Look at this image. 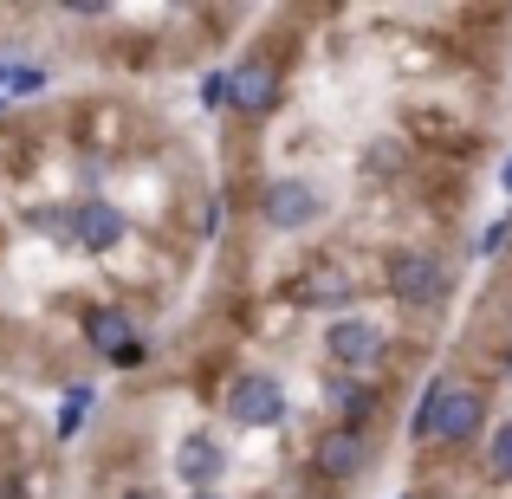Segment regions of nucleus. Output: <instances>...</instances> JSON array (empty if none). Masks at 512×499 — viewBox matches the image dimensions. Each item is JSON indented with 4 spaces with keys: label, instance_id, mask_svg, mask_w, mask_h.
<instances>
[{
    "label": "nucleus",
    "instance_id": "obj_1",
    "mask_svg": "<svg viewBox=\"0 0 512 499\" xmlns=\"http://www.w3.org/2000/svg\"><path fill=\"white\" fill-rule=\"evenodd\" d=\"M480 428H487V396L454 383V376H435V383L422 389V402H415L409 435L422 441V448H467Z\"/></svg>",
    "mask_w": 512,
    "mask_h": 499
},
{
    "label": "nucleus",
    "instance_id": "obj_2",
    "mask_svg": "<svg viewBox=\"0 0 512 499\" xmlns=\"http://www.w3.org/2000/svg\"><path fill=\"white\" fill-rule=\"evenodd\" d=\"M389 292H396L409 312H435V305L448 299V266L422 247H402V253H389Z\"/></svg>",
    "mask_w": 512,
    "mask_h": 499
},
{
    "label": "nucleus",
    "instance_id": "obj_3",
    "mask_svg": "<svg viewBox=\"0 0 512 499\" xmlns=\"http://www.w3.org/2000/svg\"><path fill=\"white\" fill-rule=\"evenodd\" d=\"M221 409H227V422H240V428H279L286 422V383L266 376V370H247V376L227 383Z\"/></svg>",
    "mask_w": 512,
    "mask_h": 499
},
{
    "label": "nucleus",
    "instance_id": "obj_4",
    "mask_svg": "<svg viewBox=\"0 0 512 499\" xmlns=\"http://www.w3.org/2000/svg\"><path fill=\"white\" fill-rule=\"evenodd\" d=\"M318 214H325V201H318L312 182H299V175H279V182H266L260 195V221L273 227V234H299V227H312Z\"/></svg>",
    "mask_w": 512,
    "mask_h": 499
},
{
    "label": "nucleus",
    "instance_id": "obj_5",
    "mask_svg": "<svg viewBox=\"0 0 512 499\" xmlns=\"http://www.w3.org/2000/svg\"><path fill=\"white\" fill-rule=\"evenodd\" d=\"M363 467H370V435H363V428H338V422H331L325 435L312 441V474L331 480V487L357 480Z\"/></svg>",
    "mask_w": 512,
    "mask_h": 499
},
{
    "label": "nucleus",
    "instance_id": "obj_6",
    "mask_svg": "<svg viewBox=\"0 0 512 499\" xmlns=\"http://www.w3.org/2000/svg\"><path fill=\"white\" fill-rule=\"evenodd\" d=\"M325 357L338 363V370H376V363L389 357V331L370 325V318H338V325L325 331Z\"/></svg>",
    "mask_w": 512,
    "mask_h": 499
},
{
    "label": "nucleus",
    "instance_id": "obj_7",
    "mask_svg": "<svg viewBox=\"0 0 512 499\" xmlns=\"http://www.w3.org/2000/svg\"><path fill=\"white\" fill-rule=\"evenodd\" d=\"M227 104H240L247 117H266L279 104V65L273 59H247L227 72Z\"/></svg>",
    "mask_w": 512,
    "mask_h": 499
},
{
    "label": "nucleus",
    "instance_id": "obj_8",
    "mask_svg": "<svg viewBox=\"0 0 512 499\" xmlns=\"http://www.w3.org/2000/svg\"><path fill=\"white\" fill-rule=\"evenodd\" d=\"M65 234H72L85 253H111L117 240H124V214H117L111 201H78L72 221H65Z\"/></svg>",
    "mask_w": 512,
    "mask_h": 499
},
{
    "label": "nucleus",
    "instance_id": "obj_9",
    "mask_svg": "<svg viewBox=\"0 0 512 499\" xmlns=\"http://www.w3.org/2000/svg\"><path fill=\"white\" fill-rule=\"evenodd\" d=\"M175 474L188 480V493H214V480L227 474V448L214 435H188L175 448Z\"/></svg>",
    "mask_w": 512,
    "mask_h": 499
},
{
    "label": "nucleus",
    "instance_id": "obj_10",
    "mask_svg": "<svg viewBox=\"0 0 512 499\" xmlns=\"http://www.w3.org/2000/svg\"><path fill=\"white\" fill-rule=\"evenodd\" d=\"M376 402H383V389L363 383V376H344V370H338V376L325 383V409L338 415V428H363V422L376 415Z\"/></svg>",
    "mask_w": 512,
    "mask_h": 499
},
{
    "label": "nucleus",
    "instance_id": "obj_11",
    "mask_svg": "<svg viewBox=\"0 0 512 499\" xmlns=\"http://www.w3.org/2000/svg\"><path fill=\"white\" fill-rule=\"evenodd\" d=\"M85 337H91V350H98V357H111V363H124L130 350H137V337H130V318L117 312V305H98V312H85Z\"/></svg>",
    "mask_w": 512,
    "mask_h": 499
},
{
    "label": "nucleus",
    "instance_id": "obj_12",
    "mask_svg": "<svg viewBox=\"0 0 512 499\" xmlns=\"http://www.w3.org/2000/svg\"><path fill=\"white\" fill-rule=\"evenodd\" d=\"M299 305H325V312L331 305H357V279L325 260V266H312V273L299 279Z\"/></svg>",
    "mask_w": 512,
    "mask_h": 499
},
{
    "label": "nucleus",
    "instance_id": "obj_13",
    "mask_svg": "<svg viewBox=\"0 0 512 499\" xmlns=\"http://www.w3.org/2000/svg\"><path fill=\"white\" fill-rule=\"evenodd\" d=\"M487 480L493 487H512V422H500L487 435Z\"/></svg>",
    "mask_w": 512,
    "mask_h": 499
},
{
    "label": "nucleus",
    "instance_id": "obj_14",
    "mask_svg": "<svg viewBox=\"0 0 512 499\" xmlns=\"http://www.w3.org/2000/svg\"><path fill=\"white\" fill-rule=\"evenodd\" d=\"M85 402H91V389H72V402H65V415H59V435H78V422H85Z\"/></svg>",
    "mask_w": 512,
    "mask_h": 499
},
{
    "label": "nucleus",
    "instance_id": "obj_15",
    "mask_svg": "<svg viewBox=\"0 0 512 499\" xmlns=\"http://www.w3.org/2000/svg\"><path fill=\"white\" fill-rule=\"evenodd\" d=\"M201 98H208V104H227V72H214L208 85H201Z\"/></svg>",
    "mask_w": 512,
    "mask_h": 499
},
{
    "label": "nucleus",
    "instance_id": "obj_16",
    "mask_svg": "<svg viewBox=\"0 0 512 499\" xmlns=\"http://www.w3.org/2000/svg\"><path fill=\"white\" fill-rule=\"evenodd\" d=\"M506 240H512V221H500V227H487V240H480V247L493 253V247H506Z\"/></svg>",
    "mask_w": 512,
    "mask_h": 499
},
{
    "label": "nucleus",
    "instance_id": "obj_17",
    "mask_svg": "<svg viewBox=\"0 0 512 499\" xmlns=\"http://www.w3.org/2000/svg\"><path fill=\"white\" fill-rule=\"evenodd\" d=\"M506 383H512V350H506Z\"/></svg>",
    "mask_w": 512,
    "mask_h": 499
},
{
    "label": "nucleus",
    "instance_id": "obj_18",
    "mask_svg": "<svg viewBox=\"0 0 512 499\" xmlns=\"http://www.w3.org/2000/svg\"><path fill=\"white\" fill-rule=\"evenodd\" d=\"M188 499H221V493H188Z\"/></svg>",
    "mask_w": 512,
    "mask_h": 499
},
{
    "label": "nucleus",
    "instance_id": "obj_19",
    "mask_svg": "<svg viewBox=\"0 0 512 499\" xmlns=\"http://www.w3.org/2000/svg\"><path fill=\"white\" fill-rule=\"evenodd\" d=\"M124 499H156V493H124Z\"/></svg>",
    "mask_w": 512,
    "mask_h": 499
},
{
    "label": "nucleus",
    "instance_id": "obj_20",
    "mask_svg": "<svg viewBox=\"0 0 512 499\" xmlns=\"http://www.w3.org/2000/svg\"><path fill=\"white\" fill-rule=\"evenodd\" d=\"M506 188H512V163H506Z\"/></svg>",
    "mask_w": 512,
    "mask_h": 499
},
{
    "label": "nucleus",
    "instance_id": "obj_21",
    "mask_svg": "<svg viewBox=\"0 0 512 499\" xmlns=\"http://www.w3.org/2000/svg\"><path fill=\"white\" fill-rule=\"evenodd\" d=\"M402 499H422V493H402Z\"/></svg>",
    "mask_w": 512,
    "mask_h": 499
}]
</instances>
